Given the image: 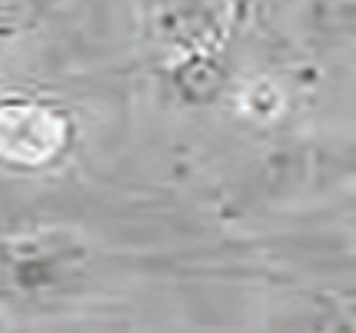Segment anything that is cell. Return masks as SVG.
<instances>
[{
	"mask_svg": "<svg viewBox=\"0 0 356 333\" xmlns=\"http://www.w3.org/2000/svg\"><path fill=\"white\" fill-rule=\"evenodd\" d=\"M264 104H273V107H280V94L266 83V80H260V83H253L247 94H243V107H247L253 117H260L264 120L266 111H264Z\"/></svg>",
	"mask_w": 356,
	"mask_h": 333,
	"instance_id": "obj_1",
	"label": "cell"
}]
</instances>
